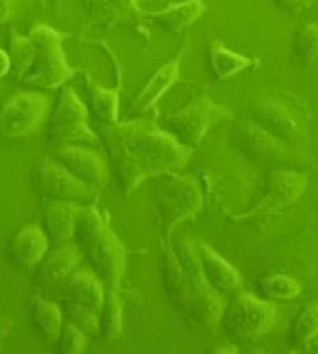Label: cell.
I'll use <instances>...</instances> for the list:
<instances>
[{
    "label": "cell",
    "instance_id": "1",
    "mask_svg": "<svg viewBox=\"0 0 318 354\" xmlns=\"http://www.w3.org/2000/svg\"><path fill=\"white\" fill-rule=\"evenodd\" d=\"M101 142L106 147L124 194L141 181L181 170L190 161L193 147L163 131L150 119L138 117L115 126H101Z\"/></svg>",
    "mask_w": 318,
    "mask_h": 354
},
{
    "label": "cell",
    "instance_id": "2",
    "mask_svg": "<svg viewBox=\"0 0 318 354\" xmlns=\"http://www.w3.org/2000/svg\"><path fill=\"white\" fill-rule=\"evenodd\" d=\"M74 241L80 246L83 259L89 261L90 270L103 283L106 287H119L126 270V248L94 205H83Z\"/></svg>",
    "mask_w": 318,
    "mask_h": 354
},
{
    "label": "cell",
    "instance_id": "3",
    "mask_svg": "<svg viewBox=\"0 0 318 354\" xmlns=\"http://www.w3.org/2000/svg\"><path fill=\"white\" fill-rule=\"evenodd\" d=\"M28 37L36 43V61L32 69L21 84L39 91H55L62 87L74 75V69L68 64L62 48L64 34H59L48 25H36L30 28Z\"/></svg>",
    "mask_w": 318,
    "mask_h": 354
},
{
    "label": "cell",
    "instance_id": "4",
    "mask_svg": "<svg viewBox=\"0 0 318 354\" xmlns=\"http://www.w3.org/2000/svg\"><path fill=\"white\" fill-rule=\"evenodd\" d=\"M177 257L184 270L188 286H190V310L188 314L195 322H198L203 328H212L214 324H219L225 301L219 292L212 289L207 283L206 277L201 273L200 255H198L197 241L195 239H181L177 245Z\"/></svg>",
    "mask_w": 318,
    "mask_h": 354
},
{
    "label": "cell",
    "instance_id": "5",
    "mask_svg": "<svg viewBox=\"0 0 318 354\" xmlns=\"http://www.w3.org/2000/svg\"><path fill=\"white\" fill-rule=\"evenodd\" d=\"M46 140L52 145H90L103 147L101 137L89 126V109L74 94L73 88L64 87L48 119Z\"/></svg>",
    "mask_w": 318,
    "mask_h": 354
},
{
    "label": "cell",
    "instance_id": "6",
    "mask_svg": "<svg viewBox=\"0 0 318 354\" xmlns=\"http://www.w3.org/2000/svg\"><path fill=\"white\" fill-rule=\"evenodd\" d=\"M161 177L156 188V207L159 214V229L163 230L165 241H170V232L182 221L195 218L201 209L203 198L198 185L190 177L170 174Z\"/></svg>",
    "mask_w": 318,
    "mask_h": 354
},
{
    "label": "cell",
    "instance_id": "7",
    "mask_svg": "<svg viewBox=\"0 0 318 354\" xmlns=\"http://www.w3.org/2000/svg\"><path fill=\"white\" fill-rule=\"evenodd\" d=\"M276 321V308L253 294L239 292L225 305L219 326L234 340L248 342L269 333Z\"/></svg>",
    "mask_w": 318,
    "mask_h": 354
},
{
    "label": "cell",
    "instance_id": "8",
    "mask_svg": "<svg viewBox=\"0 0 318 354\" xmlns=\"http://www.w3.org/2000/svg\"><path fill=\"white\" fill-rule=\"evenodd\" d=\"M50 110L46 94L37 91H21L12 94L0 109V137L25 138L39 129Z\"/></svg>",
    "mask_w": 318,
    "mask_h": 354
},
{
    "label": "cell",
    "instance_id": "9",
    "mask_svg": "<svg viewBox=\"0 0 318 354\" xmlns=\"http://www.w3.org/2000/svg\"><path fill=\"white\" fill-rule=\"evenodd\" d=\"M232 117L225 106L214 103L206 96H197L166 121L168 131L188 147H197L212 126Z\"/></svg>",
    "mask_w": 318,
    "mask_h": 354
},
{
    "label": "cell",
    "instance_id": "10",
    "mask_svg": "<svg viewBox=\"0 0 318 354\" xmlns=\"http://www.w3.org/2000/svg\"><path fill=\"white\" fill-rule=\"evenodd\" d=\"M34 181L46 198L78 202L81 205L92 204L97 189L83 183L55 158H41L34 170Z\"/></svg>",
    "mask_w": 318,
    "mask_h": 354
},
{
    "label": "cell",
    "instance_id": "11",
    "mask_svg": "<svg viewBox=\"0 0 318 354\" xmlns=\"http://www.w3.org/2000/svg\"><path fill=\"white\" fill-rule=\"evenodd\" d=\"M251 117L255 124L292 147L301 149V145L308 140L304 121L288 103L279 97L269 96L258 100L251 106Z\"/></svg>",
    "mask_w": 318,
    "mask_h": 354
},
{
    "label": "cell",
    "instance_id": "12",
    "mask_svg": "<svg viewBox=\"0 0 318 354\" xmlns=\"http://www.w3.org/2000/svg\"><path fill=\"white\" fill-rule=\"evenodd\" d=\"M57 160L68 167L81 181L99 192L110 181V169L103 154L90 145L66 144L57 145Z\"/></svg>",
    "mask_w": 318,
    "mask_h": 354
},
{
    "label": "cell",
    "instance_id": "13",
    "mask_svg": "<svg viewBox=\"0 0 318 354\" xmlns=\"http://www.w3.org/2000/svg\"><path fill=\"white\" fill-rule=\"evenodd\" d=\"M59 290L57 298H61L64 303L83 306L92 312L101 314L106 298V286L92 270H78L73 271L66 278L64 282L53 287Z\"/></svg>",
    "mask_w": 318,
    "mask_h": 354
},
{
    "label": "cell",
    "instance_id": "14",
    "mask_svg": "<svg viewBox=\"0 0 318 354\" xmlns=\"http://www.w3.org/2000/svg\"><path fill=\"white\" fill-rule=\"evenodd\" d=\"M239 135H241L246 151L255 160L264 161V163H276V165H285L288 161H294V149L297 147H292L279 138L272 137L270 133L255 122L242 126V131Z\"/></svg>",
    "mask_w": 318,
    "mask_h": 354
},
{
    "label": "cell",
    "instance_id": "15",
    "mask_svg": "<svg viewBox=\"0 0 318 354\" xmlns=\"http://www.w3.org/2000/svg\"><path fill=\"white\" fill-rule=\"evenodd\" d=\"M197 248L198 255H200L201 273L206 277L207 283L221 296H225V294L235 296V294L241 292L242 278L234 266L226 262L221 255L216 254L203 241H197Z\"/></svg>",
    "mask_w": 318,
    "mask_h": 354
},
{
    "label": "cell",
    "instance_id": "16",
    "mask_svg": "<svg viewBox=\"0 0 318 354\" xmlns=\"http://www.w3.org/2000/svg\"><path fill=\"white\" fill-rule=\"evenodd\" d=\"M81 261H83V254L74 239L61 243V245H53V250H50L46 257L43 259V266L39 271L41 283L53 289L55 286L64 282L73 271H77Z\"/></svg>",
    "mask_w": 318,
    "mask_h": 354
},
{
    "label": "cell",
    "instance_id": "17",
    "mask_svg": "<svg viewBox=\"0 0 318 354\" xmlns=\"http://www.w3.org/2000/svg\"><path fill=\"white\" fill-rule=\"evenodd\" d=\"M50 238L45 230L37 225H27L12 238L9 245V257L23 270H32L43 262L50 252Z\"/></svg>",
    "mask_w": 318,
    "mask_h": 354
},
{
    "label": "cell",
    "instance_id": "18",
    "mask_svg": "<svg viewBox=\"0 0 318 354\" xmlns=\"http://www.w3.org/2000/svg\"><path fill=\"white\" fill-rule=\"evenodd\" d=\"M83 205L78 202L53 201L45 202V223L52 245H61L66 241H73L77 232V223Z\"/></svg>",
    "mask_w": 318,
    "mask_h": 354
},
{
    "label": "cell",
    "instance_id": "19",
    "mask_svg": "<svg viewBox=\"0 0 318 354\" xmlns=\"http://www.w3.org/2000/svg\"><path fill=\"white\" fill-rule=\"evenodd\" d=\"M182 53H179L173 61L166 62L161 69H157L152 75L147 85L140 91L135 101L131 103V109L129 112L135 113L138 117L147 115L149 110H154V105L157 103V100L163 96V94L172 87L175 82L179 80V64H181Z\"/></svg>",
    "mask_w": 318,
    "mask_h": 354
},
{
    "label": "cell",
    "instance_id": "20",
    "mask_svg": "<svg viewBox=\"0 0 318 354\" xmlns=\"http://www.w3.org/2000/svg\"><path fill=\"white\" fill-rule=\"evenodd\" d=\"M306 174L276 169L267 177V204L270 207H285L292 204L306 189Z\"/></svg>",
    "mask_w": 318,
    "mask_h": 354
},
{
    "label": "cell",
    "instance_id": "21",
    "mask_svg": "<svg viewBox=\"0 0 318 354\" xmlns=\"http://www.w3.org/2000/svg\"><path fill=\"white\" fill-rule=\"evenodd\" d=\"M85 88L89 109L101 126L119 124V93L115 88H106L94 78L85 75Z\"/></svg>",
    "mask_w": 318,
    "mask_h": 354
},
{
    "label": "cell",
    "instance_id": "22",
    "mask_svg": "<svg viewBox=\"0 0 318 354\" xmlns=\"http://www.w3.org/2000/svg\"><path fill=\"white\" fill-rule=\"evenodd\" d=\"M206 12V4L203 0H186L179 4H172L161 11H149L147 17L156 18L161 25H165L168 30L179 34L184 28L191 27L198 18Z\"/></svg>",
    "mask_w": 318,
    "mask_h": 354
},
{
    "label": "cell",
    "instance_id": "23",
    "mask_svg": "<svg viewBox=\"0 0 318 354\" xmlns=\"http://www.w3.org/2000/svg\"><path fill=\"white\" fill-rule=\"evenodd\" d=\"M32 315L46 344L55 347L61 338L62 328H64V315H62L61 306L50 299L36 296L32 301Z\"/></svg>",
    "mask_w": 318,
    "mask_h": 354
},
{
    "label": "cell",
    "instance_id": "24",
    "mask_svg": "<svg viewBox=\"0 0 318 354\" xmlns=\"http://www.w3.org/2000/svg\"><path fill=\"white\" fill-rule=\"evenodd\" d=\"M209 64L212 69L214 77L218 80H228L237 73L244 71L246 68H250L253 62L251 59L239 53L232 52L221 43H212L209 46Z\"/></svg>",
    "mask_w": 318,
    "mask_h": 354
},
{
    "label": "cell",
    "instance_id": "25",
    "mask_svg": "<svg viewBox=\"0 0 318 354\" xmlns=\"http://www.w3.org/2000/svg\"><path fill=\"white\" fill-rule=\"evenodd\" d=\"M119 287H106V298L101 312L99 340L106 344L115 342L122 335V305L119 299Z\"/></svg>",
    "mask_w": 318,
    "mask_h": 354
},
{
    "label": "cell",
    "instance_id": "26",
    "mask_svg": "<svg viewBox=\"0 0 318 354\" xmlns=\"http://www.w3.org/2000/svg\"><path fill=\"white\" fill-rule=\"evenodd\" d=\"M318 342V303L302 306L292 326V346L295 349H310Z\"/></svg>",
    "mask_w": 318,
    "mask_h": 354
},
{
    "label": "cell",
    "instance_id": "27",
    "mask_svg": "<svg viewBox=\"0 0 318 354\" xmlns=\"http://www.w3.org/2000/svg\"><path fill=\"white\" fill-rule=\"evenodd\" d=\"M36 43L30 37H23L12 32L9 39V61H11V77L14 80H23L27 73L32 69L36 61Z\"/></svg>",
    "mask_w": 318,
    "mask_h": 354
},
{
    "label": "cell",
    "instance_id": "28",
    "mask_svg": "<svg viewBox=\"0 0 318 354\" xmlns=\"http://www.w3.org/2000/svg\"><path fill=\"white\" fill-rule=\"evenodd\" d=\"M258 289L272 299H294L302 292L301 282L286 274H267L258 280Z\"/></svg>",
    "mask_w": 318,
    "mask_h": 354
},
{
    "label": "cell",
    "instance_id": "29",
    "mask_svg": "<svg viewBox=\"0 0 318 354\" xmlns=\"http://www.w3.org/2000/svg\"><path fill=\"white\" fill-rule=\"evenodd\" d=\"M295 57L304 66L318 61V24H308L299 30L295 37Z\"/></svg>",
    "mask_w": 318,
    "mask_h": 354
},
{
    "label": "cell",
    "instance_id": "30",
    "mask_svg": "<svg viewBox=\"0 0 318 354\" xmlns=\"http://www.w3.org/2000/svg\"><path fill=\"white\" fill-rule=\"evenodd\" d=\"M87 338L89 337H87L77 324H73V322L69 321L68 324H64V328H62L61 338H59V344H57V346H59V351H61L62 354H80L83 353Z\"/></svg>",
    "mask_w": 318,
    "mask_h": 354
},
{
    "label": "cell",
    "instance_id": "31",
    "mask_svg": "<svg viewBox=\"0 0 318 354\" xmlns=\"http://www.w3.org/2000/svg\"><path fill=\"white\" fill-rule=\"evenodd\" d=\"M279 9L286 12H299L310 6L311 0H274Z\"/></svg>",
    "mask_w": 318,
    "mask_h": 354
},
{
    "label": "cell",
    "instance_id": "32",
    "mask_svg": "<svg viewBox=\"0 0 318 354\" xmlns=\"http://www.w3.org/2000/svg\"><path fill=\"white\" fill-rule=\"evenodd\" d=\"M11 328H12V319L6 317V315H0V347H2V344H4L6 337L9 335Z\"/></svg>",
    "mask_w": 318,
    "mask_h": 354
},
{
    "label": "cell",
    "instance_id": "33",
    "mask_svg": "<svg viewBox=\"0 0 318 354\" xmlns=\"http://www.w3.org/2000/svg\"><path fill=\"white\" fill-rule=\"evenodd\" d=\"M12 12V0H0V24L9 20Z\"/></svg>",
    "mask_w": 318,
    "mask_h": 354
},
{
    "label": "cell",
    "instance_id": "34",
    "mask_svg": "<svg viewBox=\"0 0 318 354\" xmlns=\"http://www.w3.org/2000/svg\"><path fill=\"white\" fill-rule=\"evenodd\" d=\"M11 71V61H9V53L0 50V78L6 77Z\"/></svg>",
    "mask_w": 318,
    "mask_h": 354
},
{
    "label": "cell",
    "instance_id": "35",
    "mask_svg": "<svg viewBox=\"0 0 318 354\" xmlns=\"http://www.w3.org/2000/svg\"><path fill=\"white\" fill-rule=\"evenodd\" d=\"M119 2H121L122 8H126V9H133V11H138L137 0H119Z\"/></svg>",
    "mask_w": 318,
    "mask_h": 354
},
{
    "label": "cell",
    "instance_id": "36",
    "mask_svg": "<svg viewBox=\"0 0 318 354\" xmlns=\"http://www.w3.org/2000/svg\"><path fill=\"white\" fill-rule=\"evenodd\" d=\"M62 2H64V0H50V4L53 6V9H55V12H59V11H61V8H62Z\"/></svg>",
    "mask_w": 318,
    "mask_h": 354
}]
</instances>
